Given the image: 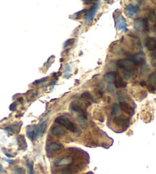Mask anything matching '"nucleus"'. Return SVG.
<instances>
[{"mask_svg": "<svg viewBox=\"0 0 156 174\" xmlns=\"http://www.w3.org/2000/svg\"><path fill=\"white\" fill-rule=\"evenodd\" d=\"M55 123L60 124L61 126H64L65 128L69 130L70 131L74 132V133H75L76 130H77L74 124H73L72 122L70 121V120L68 119L67 117H64V116H60V117H57L55 119Z\"/></svg>", "mask_w": 156, "mask_h": 174, "instance_id": "obj_1", "label": "nucleus"}, {"mask_svg": "<svg viewBox=\"0 0 156 174\" xmlns=\"http://www.w3.org/2000/svg\"><path fill=\"white\" fill-rule=\"evenodd\" d=\"M116 64L119 68H123V69H131L132 67H134L135 64L132 59L129 58H125V59H119L118 60Z\"/></svg>", "mask_w": 156, "mask_h": 174, "instance_id": "obj_2", "label": "nucleus"}, {"mask_svg": "<svg viewBox=\"0 0 156 174\" xmlns=\"http://www.w3.org/2000/svg\"><path fill=\"white\" fill-rule=\"evenodd\" d=\"M135 28L137 30L149 31V23L147 19H136L135 20Z\"/></svg>", "mask_w": 156, "mask_h": 174, "instance_id": "obj_3", "label": "nucleus"}, {"mask_svg": "<svg viewBox=\"0 0 156 174\" xmlns=\"http://www.w3.org/2000/svg\"><path fill=\"white\" fill-rule=\"evenodd\" d=\"M99 4L97 3H94V5H92L91 9L87 12V13L85 15V20H86V23H89L94 19V17L96 15V13L98 9Z\"/></svg>", "mask_w": 156, "mask_h": 174, "instance_id": "obj_4", "label": "nucleus"}, {"mask_svg": "<svg viewBox=\"0 0 156 174\" xmlns=\"http://www.w3.org/2000/svg\"><path fill=\"white\" fill-rule=\"evenodd\" d=\"M115 24L116 27L119 30H121V31H127V24H126L125 19L123 18V15H119V16H118L117 18L116 19Z\"/></svg>", "mask_w": 156, "mask_h": 174, "instance_id": "obj_5", "label": "nucleus"}, {"mask_svg": "<svg viewBox=\"0 0 156 174\" xmlns=\"http://www.w3.org/2000/svg\"><path fill=\"white\" fill-rule=\"evenodd\" d=\"M139 11V8L138 5H135L132 3H129L125 7V14L129 18H132Z\"/></svg>", "mask_w": 156, "mask_h": 174, "instance_id": "obj_6", "label": "nucleus"}, {"mask_svg": "<svg viewBox=\"0 0 156 174\" xmlns=\"http://www.w3.org/2000/svg\"><path fill=\"white\" fill-rule=\"evenodd\" d=\"M145 46L149 51L155 52L156 51V38L149 37L145 40Z\"/></svg>", "mask_w": 156, "mask_h": 174, "instance_id": "obj_7", "label": "nucleus"}, {"mask_svg": "<svg viewBox=\"0 0 156 174\" xmlns=\"http://www.w3.org/2000/svg\"><path fill=\"white\" fill-rule=\"evenodd\" d=\"M46 124L47 121H43L41 124H39V126L34 130V140H37L39 136H42L44 133L46 128Z\"/></svg>", "mask_w": 156, "mask_h": 174, "instance_id": "obj_8", "label": "nucleus"}, {"mask_svg": "<svg viewBox=\"0 0 156 174\" xmlns=\"http://www.w3.org/2000/svg\"><path fill=\"white\" fill-rule=\"evenodd\" d=\"M113 121L116 125L122 126H127L129 124V120L123 116H116L114 117Z\"/></svg>", "mask_w": 156, "mask_h": 174, "instance_id": "obj_9", "label": "nucleus"}, {"mask_svg": "<svg viewBox=\"0 0 156 174\" xmlns=\"http://www.w3.org/2000/svg\"><path fill=\"white\" fill-rule=\"evenodd\" d=\"M119 108L123 110V112H125V114H127L129 116H132L134 114V109L126 102L121 101L119 103Z\"/></svg>", "mask_w": 156, "mask_h": 174, "instance_id": "obj_10", "label": "nucleus"}, {"mask_svg": "<svg viewBox=\"0 0 156 174\" xmlns=\"http://www.w3.org/2000/svg\"><path fill=\"white\" fill-rule=\"evenodd\" d=\"M132 60L135 64H145V55L142 52L137 53L132 55Z\"/></svg>", "mask_w": 156, "mask_h": 174, "instance_id": "obj_11", "label": "nucleus"}, {"mask_svg": "<svg viewBox=\"0 0 156 174\" xmlns=\"http://www.w3.org/2000/svg\"><path fill=\"white\" fill-rule=\"evenodd\" d=\"M72 163V159L69 157H63L60 160H57L54 163V165L56 167H60V166H66V165H69Z\"/></svg>", "mask_w": 156, "mask_h": 174, "instance_id": "obj_12", "label": "nucleus"}, {"mask_svg": "<svg viewBox=\"0 0 156 174\" xmlns=\"http://www.w3.org/2000/svg\"><path fill=\"white\" fill-rule=\"evenodd\" d=\"M70 110L74 111V112L77 113V114L80 115V116H82V117H85V118L86 117V114H85V113H84V110H83L80 106H78V105L74 104V103H73V104H71V105H70Z\"/></svg>", "mask_w": 156, "mask_h": 174, "instance_id": "obj_13", "label": "nucleus"}, {"mask_svg": "<svg viewBox=\"0 0 156 174\" xmlns=\"http://www.w3.org/2000/svg\"><path fill=\"white\" fill-rule=\"evenodd\" d=\"M50 132L52 133V134L56 135V136H63L65 134V130L59 126H52L50 129Z\"/></svg>", "mask_w": 156, "mask_h": 174, "instance_id": "obj_14", "label": "nucleus"}, {"mask_svg": "<svg viewBox=\"0 0 156 174\" xmlns=\"http://www.w3.org/2000/svg\"><path fill=\"white\" fill-rule=\"evenodd\" d=\"M114 84L116 88H125L127 86V83L123 81V79L120 77L119 74H116V78L114 81Z\"/></svg>", "mask_w": 156, "mask_h": 174, "instance_id": "obj_15", "label": "nucleus"}, {"mask_svg": "<svg viewBox=\"0 0 156 174\" xmlns=\"http://www.w3.org/2000/svg\"><path fill=\"white\" fill-rule=\"evenodd\" d=\"M135 75H136V69L135 68L125 70V72H123V77L126 80H129L130 78H132L133 77H135Z\"/></svg>", "mask_w": 156, "mask_h": 174, "instance_id": "obj_16", "label": "nucleus"}, {"mask_svg": "<svg viewBox=\"0 0 156 174\" xmlns=\"http://www.w3.org/2000/svg\"><path fill=\"white\" fill-rule=\"evenodd\" d=\"M20 126L21 125H18V124H13L10 126L5 127V130L7 132V134H13L16 131H19V130L20 129Z\"/></svg>", "mask_w": 156, "mask_h": 174, "instance_id": "obj_17", "label": "nucleus"}, {"mask_svg": "<svg viewBox=\"0 0 156 174\" xmlns=\"http://www.w3.org/2000/svg\"><path fill=\"white\" fill-rule=\"evenodd\" d=\"M17 141H18V144H19V150H25L27 147V143L25 139V137L23 135H19L17 137Z\"/></svg>", "mask_w": 156, "mask_h": 174, "instance_id": "obj_18", "label": "nucleus"}, {"mask_svg": "<svg viewBox=\"0 0 156 174\" xmlns=\"http://www.w3.org/2000/svg\"><path fill=\"white\" fill-rule=\"evenodd\" d=\"M116 74L114 72H108L107 74L105 75V79L106 81L108 82L109 84L111 83H114V81L116 80Z\"/></svg>", "mask_w": 156, "mask_h": 174, "instance_id": "obj_19", "label": "nucleus"}, {"mask_svg": "<svg viewBox=\"0 0 156 174\" xmlns=\"http://www.w3.org/2000/svg\"><path fill=\"white\" fill-rule=\"evenodd\" d=\"M27 167H28V173L29 174H35L34 171V163L31 160H28L26 163Z\"/></svg>", "mask_w": 156, "mask_h": 174, "instance_id": "obj_20", "label": "nucleus"}, {"mask_svg": "<svg viewBox=\"0 0 156 174\" xmlns=\"http://www.w3.org/2000/svg\"><path fill=\"white\" fill-rule=\"evenodd\" d=\"M61 147H62V145L60 144V143H53L49 145V147H48V149H49L50 150H51V151H56V150H60Z\"/></svg>", "mask_w": 156, "mask_h": 174, "instance_id": "obj_21", "label": "nucleus"}, {"mask_svg": "<svg viewBox=\"0 0 156 174\" xmlns=\"http://www.w3.org/2000/svg\"><path fill=\"white\" fill-rule=\"evenodd\" d=\"M149 82L151 84V85H156V72L151 73L149 76Z\"/></svg>", "mask_w": 156, "mask_h": 174, "instance_id": "obj_22", "label": "nucleus"}, {"mask_svg": "<svg viewBox=\"0 0 156 174\" xmlns=\"http://www.w3.org/2000/svg\"><path fill=\"white\" fill-rule=\"evenodd\" d=\"M81 98L83 99H85V100H94V98L93 96L89 93V92H85V93L82 94H81Z\"/></svg>", "mask_w": 156, "mask_h": 174, "instance_id": "obj_23", "label": "nucleus"}, {"mask_svg": "<svg viewBox=\"0 0 156 174\" xmlns=\"http://www.w3.org/2000/svg\"><path fill=\"white\" fill-rule=\"evenodd\" d=\"M119 106L118 104H113V110H112V114L113 115H116L119 114Z\"/></svg>", "mask_w": 156, "mask_h": 174, "instance_id": "obj_24", "label": "nucleus"}, {"mask_svg": "<svg viewBox=\"0 0 156 174\" xmlns=\"http://www.w3.org/2000/svg\"><path fill=\"white\" fill-rule=\"evenodd\" d=\"M149 21L151 22H155L156 21V16L155 12L153 11H151L149 14Z\"/></svg>", "mask_w": 156, "mask_h": 174, "instance_id": "obj_25", "label": "nucleus"}, {"mask_svg": "<svg viewBox=\"0 0 156 174\" xmlns=\"http://www.w3.org/2000/svg\"><path fill=\"white\" fill-rule=\"evenodd\" d=\"M149 72V68L145 64H143L141 67V75H145L146 74L147 72Z\"/></svg>", "mask_w": 156, "mask_h": 174, "instance_id": "obj_26", "label": "nucleus"}, {"mask_svg": "<svg viewBox=\"0 0 156 174\" xmlns=\"http://www.w3.org/2000/svg\"><path fill=\"white\" fill-rule=\"evenodd\" d=\"M48 81V77H45V78H43L39 79V80H36L33 82L34 84H43L44 82Z\"/></svg>", "mask_w": 156, "mask_h": 174, "instance_id": "obj_27", "label": "nucleus"}, {"mask_svg": "<svg viewBox=\"0 0 156 174\" xmlns=\"http://www.w3.org/2000/svg\"><path fill=\"white\" fill-rule=\"evenodd\" d=\"M34 130L35 129H31V130H30L27 132V135H28L29 138L31 141H34Z\"/></svg>", "mask_w": 156, "mask_h": 174, "instance_id": "obj_28", "label": "nucleus"}, {"mask_svg": "<svg viewBox=\"0 0 156 174\" xmlns=\"http://www.w3.org/2000/svg\"><path fill=\"white\" fill-rule=\"evenodd\" d=\"M15 174H24V169L21 167H16L15 169Z\"/></svg>", "mask_w": 156, "mask_h": 174, "instance_id": "obj_29", "label": "nucleus"}, {"mask_svg": "<svg viewBox=\"0 0 156 174\" xmlns=\"http://www.w3.org/2000/svg\"><path fill=\"white\" fill-rule=\"evenodd\" d=\"M74 42V39H68V40L66 41V42L64 43V48H67L69 45H71V44H73Z\"/></svg>", "mask_w": 156, "mask_h": 174, "instance_id": "obj_30", "label": "nucleus"}, {"mask_svg": "<svg viewBox=\"0 0 156 174\" xmlns=\"http://www.w3.org/2000/svg\"><path fill=\"white\" fill-rule=\"evenodd\" d=\"M107 91L110 93H113L114 92V86L112 84H109L108 86H107Z\"/></svg>", "mask_w": 156, "mask_h": 174, "instance_id": "obj_31", "label": "nucleus"}, {"mask_svg": "<svg viewBox=\"0 0 156 174\" xmlns=\"http://www.w3.org/2000/svg\"><path fill=\"white\" fill-rule=\"evenodd\" d=\"M61 174H72V172L70 169L68 168H66V169H64L61 171Z\"/></svg>", "mask_w": 156, "mask_h": 174, "instance_id": "obj_32", "label": "nucleus"}, {"mask_svg": "<svg viewBox=\"0 0 156 174\" xmlns=\"http://www.w3.org/2000/svg\"><path fill=\"white\" fill-rule=\"evenodd\" d=\"M16 106H17V102L12 103V104L10 105V107H9L10 110H14L15 108L16 107Z\"/></svg>", "mask_w": 156, "mask_h": 174, "instance_id": "obj_33", "label": "nucleus"}, {"mask_svg": "<svg viewBox=\"0 0 156 174\" xmlns=\"http://www.w3.org/2000/svg\"><path fill=\"white\" fill-rule=\"evenodd\" d=\"M148 88H149V91H151V92H154V91H155V88L153 85H151V84L149 85Z\"/></svg>", "mask_w": 156, "mask_h": 174, "instance_id": "obj_34", "label": "nucleus"}, {"mask_svg": "<svg viewBox=\"0 0 156 174\" xmlns=\"http://www.w3.org/2000/svg\"><path fill=\"white\" fill-rule=\"evenodd\" d=\"M151 57L152 58H154V59H156V51L155 52H153L152 53H151Z\"/></svg>", "mask_w": 156, "mask_h": 174, "instance_id": "obj_35", "label": "nucleus"}, {"mask_svg": "<svg viewBox=\"0 0 156 174\" xmlns=\"http://www.w3.org/2000/svg\"><path fill=\"white\" fill-rule=\"evenodd\" d=\"M140 85L142 86V87H145V86H146V83L145 81H141L140 82Z\"/></svg>", "mask_w": 156, "mask_h": 174, "instance_id": "obj_36", "label": "nucleus"}, {"mask_svg": "<svg viewBox=\"0 0 156 174\" xmlns=\"http://www.w3.org/2000/svg\"><path fill=\"white\" fill-rule=\"evenodd\" d=\"M98 93H99V94H100V95L101 96V97H103V91H100V90H99Z\"/></svg>", "mask_w": 156, "mask_h": 174, "instance_id": "obj_37", "label": "nucleus"}, {"mask_svg": "<svg viewBox=\"0 0 156 174\" xmlns=\"http://www.w3.org/2000/svg\"><path fill=\"white\" fill-rule=\"evenodd\" d=\"M5 153V155L7 156L8 157H10V158L13 157V156H12V155H11V154H9V153Z\"/></svg>", "mask_w": 156, "mask_h": 174, "instance_id": "obj_38", "label": "nucleus"}, {"mask_svg": "<svg viewBox=\"0 0 156 174\" xmlns=\"http://www.w3.org/2000/svg\"><path fill=\"white\" fill-rule=\"evenodd\" d=\"M0 172H1V173H3V167L1 166V164H0Z\"/></svg>", "mask_w": 156, "mask_h": 174, "instance_id": "obj_39", "label": "nucleus"}, {"mask_svg": "<svg viewBox=\"0 0 156 174\" xmlns=\"http://www.w3.org/2000/svg\"><path fill=\"white\" fill-rule=\"evenodd\" d=\"M19 100L20 102L22 103H22H23V98H20L19 99Z\"/></svg>", "mask_w": 156, "mask_h": 174, "instance_id": "obj_40", "label": "nucleus"}, {"mask_svg": "<svg viewBox=\"0 0 156 174\" xmlns=\"http://www.w3.org/2000/svg\"><path fill=\"white\" fill-rule=\"evenodd\" d=\"M154 28H155V29L156 30V22H155V26H154Z\"/></svg>", "mask_w": 156, "mask_h": 174, "instance_id": "obj_41", "label": "nucleus"}]
</instances>
